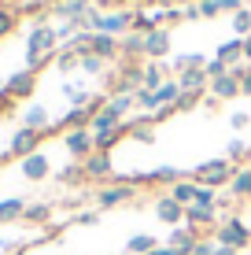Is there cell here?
Listing matches in <instances>:
<instances>
[{"label":"cell","instance_id":"cell-1","mask_svg":"<svg viewBox=\"0 0 251 255\" xmlns=\"http://www.w3.org/2000/svg\"><path fill=\"white\" fill-rule=\"evenodd\" d=\"M56 30H52L48 22H37L30 30V37H26V70H33V74H37L41 67L48 63L52 56H56Z\"/></svg>","mask_w":251,"mask_h":255},{"label":"cell","instance_id":"cell-2","mask_svg":"<svg viewBox=\"0 0 251 255\" xmlns=\"http://www.w3.org/2000/svg\"><path fill=\"white\" fill-rule=\"evenodd\" d=\"M233 174H237V163H229V159H207V163H200L192 170V181L196 185H207V189H222L226 185L229 189V181H233Z\"/></svg>","mask_w":251,"mask_h":255},{"label":"cell","instance_id":"cell-3","mask_svg":"<svg viewBox=\"0 0 251 255\" xmlns=\"http://www.w3.org/2000/svg\"><path fill=\"white\" fill-rule=\"evenodd\" d=\"M214 244H222V248H237V252H244L248 244H251V226L244 222V218L229 215L226 222L218 226V233H214Z\"/></svg>","mask_w":251,"mask_h":255},{"label":"cell","instance_id":"cell-4","mask_svg":"<svg viewBox=\"0 0 251 255\" xmlns=\"http://www.w3.org/2000/svg\"><path fill=\"white\" fill-rule=\"evenodd\" d=\"M41 140H45V133L41 129H30V126H19L15 129V137H11V144H7V159H26V155H33V152H41Z\"/></svg>","mask_w":251,"mask_h":255},{"label":"cell","instance_id":"cell-5","mask_svg":"<svg viewBox=\"0 0 251 255\" xmlns=\"http://www.w3.org/2000/svg\"><path fill=\"white\" fill-rule=\"evenodd\" d=\"M63 144H67V155L74 163H85L92 152H96V140H92L89 129H67L63 133Z\"/></svg>","mask_w":251,"mask_h":255},{"label":"cell","instance_id":"cell-6","mask_svg":"<svg viewBox=\"0 0 251 255\" xmlns=\"http://www.w3.org/2000/svg\"><path fill=\"white\" fill-rule=\"evenodd\" d=\"M133 196H137L133 181H118V185H103L96 192V204H100V211H111V207H118V204H129Z\"/></svg>","mask_w":251,"mask_h":255},{"label":"cell","instance_id":"cell-7","mask_svg":"<svg viewBox=\"0 0 251 255\" xmlns=\"http://www.w3.org/2000/svg\"><path fill=\"white\" fill-rule=\"evenodd\" d=\"M33 89H37V74L33 70H15L11 78H7L4 93L11 96V100H26V96H33Z\"/></svg>","mask_w":251,"mask_h":255},{"label":"cell","instance_id":"cell-8","mask_svg":"<svg viewBox=\"0 0 251 255\" xmlns=\"http://www.w3.org/2000/svg\"><path fill=\"white\" fill-rule=\"evenodd\" d=\"M226 222V218L218 215V207H200V204H188L185 207V226H192V230H203V226H218Z\"/></svg>","mask_w":251,"mask_h":255},{"label":"cell","instance_id":"cell-9","mask_svg":"<svg viewBox=\"0 0 251 255\" xmlns=\"http://www.w3.org/2000/svg\"><path fill=\"white\" fill-rule=\"evenodd\" d=\"M155 218H159L163 226H174V230H177V226H185V207L167 192V196L155 200Z\"/></svg>","mask_w":251,"mask_h":255},{"label":"cell","instance_id":"cell-10","mask_svg":"<svg viewBox=\"0 0 251 255\" xmlns=\"http://www.w3.org/2000/svg\"><path fill=\"white\" fill-rule=\"evenodd\" d=\"M82 170H85L89 181H107L111 178V152H92L89 159L82 163Z\"/></svg>","mask_w":251,"mask_h":255},{"label":"cell","instance_id":"cell-11","mask_svg":"<svg viewBox=\"0 0 251 255\" xmlns=\"http://www.w3.org/2000/svg\"><path fill=\"white\" fill-rule=\"evenodd\" d=\"M19 166H22V178H26V181H45L48 174H52V166H48V155H45V152L26 155Z\"/></svg>","mask_w":251,"mask_h":255},{"label":"cell","instance_id":"cell-12","mask_svg":"<svg viewBox=\"0 0 251 255\" xmlns=\"http://www.w3.org/2000/svg\"><path fill=\"white\" fill-rule=\"evenodd\" d=\"M177 85H181V93H207L211 89V78H207L203 67H192V70H181L177 74Z\"/></svg>","mask_w":251,"mask_h":255},{"label":"cell","instance_id":"cell-13","mask_svg":"<svg viewBox=\"0 0 251 255\" xmlns=\"http://www.w3.org/2000/svg\"><path fill=\"white\" fill-rule=\"evenodd\" d=\"M214 59H222L229 70H237V67H244V45H240V37H233V41H222L218 52H214Z\"/></svg>","mask_w":251,"mask_h":255},{"label":"cell","instance_id":"cell-14","mask_svg":"<svg viewBox=\"0 0 251 255\" xmlns=\"http://www.w3.org/2000/svg\"><path fill=\"white\" fill-rule=\"evenodd\" d=\"M89 52L100 59H115L122 48H118V37H111V33H89Z\"/></svg>","mask_w":251,"mask_h":255},{"label":"cell","instance_id":"cell-15","mask_svg":"<svg viewBox=\"0 0 251 255\" xmlns=\"http://www.w3.org/2000/svg\"><path fill=\"white\" fill-rule=\"evenodd\" d=\"M207 93H211L214 100H233V96H240V74H233V70H229L226 78H214Z\"/></svg>","mask_w":251,"mask_h":255},{"label":"cell","instance_id":"cell-16","mask_svg":"<svg viewBox=\"0 0 251 255\" xmlns=\"http://www.w3.org/2000/svg\"><path fill=\"white\" fill-rule=\"evenodd\" d=\"M89 122H92L89 108H71L63 119H59V126H52V129H63V133H67V129H89ZM52 129H48V133H52Z\"/></svg>","mask_w":251,"mask_h":255},{"label":"cell","instance_id":"cell-17","mask_svg":"<svg viewBox=\"0 0 251 255\" xmlns=\"http://www.w3.org/2000/svg\"><path fill=\"white\" fill-rule=\"evenodd\" d=\"M229 196L233 200H251V166H237V174H233L229 181Z\"/></svg>","mask_w":251,"mask_h":255},{"label":"cell","instance_id":"cell-18","mask_svg":"<svg viewBox=\"0 0 251 255\" xmlns=\"http://www.w3.org/2000/svg\"><path fill=\"white\" fill-rule=\"evenodd\" d=\"M167 52H170V33L167 30H155V33L144 37V56L148 59H163Z\"/></svg>","mask_w":251,"mask_h":255},{"label":"cell","instance_id":"cell-19","mask_svg":"<svg viewBox=\"0 0 251 255\" xmlns=\"http://www.w3.org/2000/svg\"><path fill=\"white\" fill-rule=\"evenodd\" d=\"M196 241H200V233H196L192 230V226H177V230L174 233H170V248H174V252H192L196 248Z\"/></svg>","mask_w":251,"mask_h":255},{"label":"cell","instance_id":"cell-20","mask_svg":"<svg viewBox=\"0 0 251 255\" xmlns=\"http://www.w3.org/2000/svg\"><path fill=\"white\" fill-rule=\"evenodd\" d=\"M196 192H200V185H196L192 178H181V181H174V185H170V196H174L181 207L196 204Z\"/></svg>","mask_w":251,"mask_h":255},{"label":"cell","instance_id":"cell-21","mask_svg":"<svg viewBox=\"0 0 251 255\" xmlns=\"http://www.w3.org/2000/svg\"><path fill=\"white\" fill-rule=\"evenodd\" d=\"M59 15H63L67 22H78V19H85V15L92 11L89 7V0H59V7H56Z\"/></svg>","mask_w":251,"mask_h":255},{"label":"cell","instance_id":"cell-22","mask_svg":"<svg viewBox=\"0 0 251 255\" xmlns=\"http://www.w3.org/2000/svg\"><path fill=\"white\" fill-rule=\"evenodd\" d=\"M167 82V67L159 63V59H152V63H144V85L141 89H152V93H159V85Z\"/></svg>","mask_w":251,"mask_h":255},{"label":"cell","instance_id":"cell-23","mask_svg":"<svg viewBox=\"0 0 251 255\" xmlns=\"http://www.w3.org/2000/svg\"><path fill=\"white\" fill-rule=\"evenodd\" d=\"M137 181H148V185H159V181H167V185H174V181H181V174L174 170V166H159V170L137 174V178H133V185H137Z\"/></svg>","mask_w":251,"mask_h":255},{"label":"cell","instance_id":"cell-24","mask_svg":"<svg viewBox=\"0 0 251 255\" xmlns=\"http://www.w3.org/2000/svg\"><path fill=\"white\" fill-rule=\"evenodd\" d=\"M133 108H137V96H133V93H115V96L107 100V111H115L122 122L129 119V111H133Z\"/></svg>","mask_w":251,"mask_h":255},{"label":"cell","instance_id":"cell-25","mask_svg":"<svg viewBox=\"0 0 251 255\" xmlns=\"http://www.w3.org/2000/svg\"><path fill=\"white\" fill-rule=\"evenodd\" d=\"M155 248H159V241L148 233H137V237H129L126 241V255H152Z\"/></svg>","mask_w":251,"mask_h":255},{"label":"cell","instance_id":"cell-26","mask_svg":"<svg viewBox=\"0 0 251 255\" xmlns=\"http://www.w3.org/2000/svg\"><path fill=\"white\" fill-rule=\"evenodd\" d=\"M152 122H155V119H129V137L141 140V144H152V140H155Z\"/></svg>","mask_w":251,"mask_h":255},{"label":"cell","instance_id":"cell-27","mask_svg":"<svg viewBox=\"0 0 251 255\" xmlns=\"http://www.w3.org/2000/svg\"><path fill=\"white\" fill-rule=\"evenodd\" d=\"M56 181H59V185H85V181H89V178H85V170H82V163H67L63 166V170H59L56 174Z\"/></svg>","mask_w":251,"mask_h":255},{"label":"cell","instance_id":"cell-28","mask_svg":"<svg viewBox=\"0 0 251 255\" xmlns=\"http://www.w3.org/2000/svg\"><path fill=\"white\" fill-rule=\"evenodd\" d=\"M118 48H122V56H126V59H141V56H144V37L129 30L126 37L118 41Z\"/></svg>","mask_w":251,"mask_h":255},{"label":"cell","instance_id":"cell-29","mask_svg":"<svg viewBox=\"0 0 251 255\" xmlns=\"http://www.w3.org/2000/svg\"><path fill=\"white\" fill-rule=\"evenodd\" d=\"M22 126H30V129H41V133H48L52 129V119H48V111L45 108H30L22 115Z\"/></svg>","mask_w":251,"mask_h":255},{"label":"cell","instance_id":"cell-30","mask_svg":"<svg viewBox=\"0 0 251 255\" xmlns=\"http://www.w3.org/2000/svg\"><path fill=\"white\" fill-rule=\"evenodd\" d=\"M155 30H163V26H159V19H155L152 11H133V33L148 37V33H155Z\"/></svg>","mask_w":251,"mask_h":255},{"label":"cell","instance_id":"cell-31","mask_svg":"<svg viewBox=\"0 0 251 255\" xmlns=\"http://www.w3.org/2000/svg\"><path fill=\"white\" fill-rule=\"evenodd\" d=\"M159 108H174L177 104V96H181V85H177V78H167V82L159 85Z\"/></svg>","mask_w":251,"mask_h":255},{"label":"cell","instance_id":"cell-32","mask_svg":"<svg viewBox=\"0 0 251 255\" xmlns=\"http://www.w3.org/2000/svg\"><path fill=\"white\" fill-rule=\"evenodd\" d=\"M22 211H26V204H22L19 196L0 200V226H4V222H15V218H22Z\"/></svg>","mask_w":251,"mask_h":255},{"label":"cell","instance_id":"cell-33","mask_svg":"<svg viewBox=\"0 0 251 255\" xmlns=\"http://www.w3.org/2000/svg\"><path fill=\"white\" fill-rule=\"evenodd\" d=\"M15 26H19V11H15V7H7V4H0V41L11 37Z\"/></svg>","mask_w":251,"mask_h":255},{"label":"cell","instance_id":"cell-34","mask_svg":"<svg viewBox=\"0 0 251 255\" xmlns=\"http://www.w3.org/2000/svg\"><path fill=\"white\" fill-rule=\"evenodd\" d=\"M22 218H26V222H33V226H45L52 218V204H26Z\"/></svg>","mask_w":251,"mask_h":255},{"label":"cell","instance_id":"cell-35","mask_svg":"<svg viewBox=\"0 0 251 255\" xmlns=\"http://www.w3.org/2000/svg\"><path fill=\"white\" fill-rule=\"evenodd\" d=\"M56 67L63 70V74H71V70L82 67V56H74L71 48H59V52H56Z\"/></svg>","mask_w":251,"mask_h":255},{"label":"cell","instance_id":"cell-36","mask_svg":"<svg viewBox=\"0 0 251 255\" xmlns=\"http://www.w3.org/2000/svg\"><path fill=\"white\" fill-rule=\"evenodd\" d=\"M133 96H137V108H141V111H148V115L159 111V96H155L152 89H137Z\"/></svg>","mask_w":251,"mask_h":255},{"label":"cell","instance_id":"cell-37","mask_svg":"<svg viewBox=\"0 0 251 255\" xmlns=\"http://www.w3.org/2000/svg\"><path fill=\"white\" fill-rule=\"evenodd\" d=\"M233 33H237V37H248L251 33V7H240V11L233 15Z\"/></svg>","mask_w":251,"mask_h":255},{"label":"cell","instance_id":"cell-38","mask_svg":"<svg viewBox=\"0 0 251 255\" xmlns=\"http://www.w3.org/2000/svg\"><path fill=\"white\" fill-rule=\"evenodd\" d=\"M226 159H229V163H240V159H251V148L244 144V140H229V148H226Z\"/></svg>","mask_w":251,"mask_h":255},{"label":"cell","instance_id":"cell-39","mask_svg":"<svg viewBox=\"0 0 251 255\" xmlns=\"http://www.w3.org/2000/svg\"><path fill=\"white\" fill-rule=\"evenodd\" d=\"M103 67H107V59L92 56V52H85V56H82V70H85V74H100Z\"/></svg>","mask_w":251,"mask_h":255},{"label":"cell","instance_id":"cell-40","mask_svg":"<svg viewBox=\"0 0 251 255\" xmlns=\"http://www.w3.org/2000/svg\"><path fill=\"white\" fill-rule=\"evenodd\" d=\"M63 96H67V100H71V104H74V108H89V100H92V96H89V93H82V89H74V85H67V89H63Z\"/></svg>","mask_w":251,"mask_h":255},{"label":"cell","instance_id":"cell-41","mask_svg":"<svg viewBox=\"0 0 251 255\" xmlns=\"http://www.w3.org/2000/svg\"><path fill=\"white\" fill-rule=\"evenodd\" d=\"M196 204H200V207H218V189L200 185V192H196Z\"/></svg>","mask_w":251,"mask_h":255},{"label":"cell","instance_id":"cell-42","mask_svg":"<svg viewBox=\"0 0 251 255\" xmlns=\"http://www.w3.org/2000/svg\"><path fill=\"white\" fill-rule=\"evenodd\" d=\"M200 96H203V93H181L177 104H174V111H192L196 104H200Z\"/></svg>","mask_w":251,"mask_h":255},{"label":"cell","instance_id":"cell-43","mask_svg":"<svg viewBox=\"0 0 251 255\" xmlns=\"http://www.w3.org/2000/svg\"><path fill=\"white\" fill-rule=\"evenodd\" d=\"M203 70H207V78H211V82H214V78H226V74H229V67L222 63V59H207Z\"/></svg>","mask_w":251,"mask_h":255},{"label":"cell","instance_id":"cell-44","mask_svg":"<svg viewBox=\"0 0 251 255\" xmlns=\"http://www.w3.org/2000/svg\"><path fill=\"white\" fill-rule=\"evenodd\" d=\"M181 19H185V22H196V19H203V15H200V0H188V4L181 7Z\"/></svg>","mask_w":251,"mask_h":255},{"label":"cell","instance_id":"cell-45","mask_svg":"<svg viewBox=\"0 0 251 255\" xmlns=\"http://www.w3.org/2000/svg\"><path fill=\"white\" fill-rule=\"evenodd\" d=\"M229 126H233V129H248V126H251V115H248V111H233Z\"/></svg>","mask_w":251,"mask_h":255},{"label":"cell","instance_id":"cell-46","mask_svg":"<svg viewBox=\"0 0 251 255\" xmlns=\"http://www.w3.org/2000/svg\"><path fill=\"white\" fill-rule=\"evenodd\" d=\"M200 15H203V19H214V15H222V11H218V0H200Z\"/></svg>","mask_w":251,"mask_h":255},{"label":"cell","instance_id":"cell-47","mask_svg":"<svg viewBox=\"0 0 251 255\" xmlns=\"http://www.w3.org/2000/svg\"><path fill=\"white\" fill-rule=\"evenodd\" d=\"M214 248H218L214 241H203V237H200V241H196V248H192V255H214Z\"/></svg>","mask_w":251,"mask_h":255},{"label":"cell","instance_id":"cell-48","mask_svg":"<svg viewBox=\"0 0 251 255\" xmlns=\"http://www.w3.org/2000/svg\"><path fill=\"white\" fill-rule=\"evenodd\" d=\"M240 7H244V0H218V11H233L237 15Z\"/></svg>","mask_w":251,"mask_h":255},{"label":"cell","instance_id":"cell-49","mask_svg":"<svg viewBox=\"0 0 251 255\" xmlns=\"http://www.w3.org/2000/svg\"><path fill=\"white\" fill-rule=\"evenodd\" d=\"M240 96H251V67L240 74Z\"/></svg>","mask_w":251,"mask_h":255},{"label":"cell","instance_id":"cell-50","mask_svg":"<svg viewBox=\"0 0 251 255\" xmlns=\"http://www.w3.org/2000/svg\"><path fill=\"white\" fill-rule=\"evenodd\" d=\"M240 45H244V63L251 67V33H248V37H240Z\"/></svg>","mask_w":251,"mask_h":255},{"label":"cell","instance_id":"cell-51","mask_svg":"<svg viewBox=\"0 0 251 255\" xmlns=\"http://www.w3.org/2000/svg\"><path fill=\"white\" fill-rule=\"evenodd\" d=\"M74 222H82V226H92V222H96V215H92V211H85V215H78Z\"/></svg>","mask_w":251,"mask_h":255},{"label":"cell","instance_id":"cell-52","mask_svg":"<svg viewBox=\"0 0 251 255\" xmlns=\"http://www.w3.org/2000/svg\"><path fill=\"white\" fill-rule=\"evenodd\" d=\"M7 108H15V100L7 93H0V111H7Z\"/></svg>","mask_w":251,"mask_h":255},{"label":"cell","instance_id":"cell-53","mask_svg":"<svg viewBox=\"0 0 251 255\" xmlns=\"http://www.w3.org/2000/svg\"><path fill=\"white\" fill-rule=\"evenodd\" d=\"M152 255H174V248H170V244H159V248H155Z\"/></svg>","mask_w":251,"mask_h":255},{"label":"cell","instance_id":"cell-54","mask_svg":"<svg viewBox=\"0 0 251 255\" xmlns=\"http://www.w3.org/2000/svg\"><path fill=\"white\" fill-rule=\"evenodd\" d=\"M214 255H240L237 248H222V244H218V248H214Z\"/></svg>","mask_w":251,"mask_h":255},{"label":"cell","instance_id":"cell-55","mask_svg":"<svg viewBox=\"0 0 251 255\" xmlns=\"http://www.w3.org/2000/svg\"><path fill=\"white\" fill-rule=\"evenodd\" d=\"M4 85H7V78H4V74H0V93H4Z\"/></svg>","mask_w":251,"mask_h":255},{"label":"cell","instance_id":"cell-56","mask_svg":"<svg viewBox=\"0 0 251 255\" xmlns=\"http://www.w3.org/2000/svg\"><path fill=\"white\" fill-rule=\"evenodd\" d=\"M19 4H30V0H15V4H11V7H19Z\"/></svg>","mask_w":251,"mask_h":255},{"label":"cell","instance_id":"cell-57","mask_svg":"<svg viewBox=\"0 0 251 255\" xmlns=\"http://www.w3.org/2000/svg\"><path fill=\"white\" fill-rule=\"evenodd\" d=\"M7 255H26V252H7Z\"/></svg>","mask_w":251,"mask_h":255},{"label":"cell","instance_id":"cell-58","mask_svg":"<svg viewBox=\"0 0 251 255\" xmlns=\"http://www.w3.org/2000/svg\"><path fill=\"white\" fill-rule=\"evenodd\" d=\"M248 215H251V200H248Z\"/></svg>","mask_w":251,"mask_h":255}]
</instances>
